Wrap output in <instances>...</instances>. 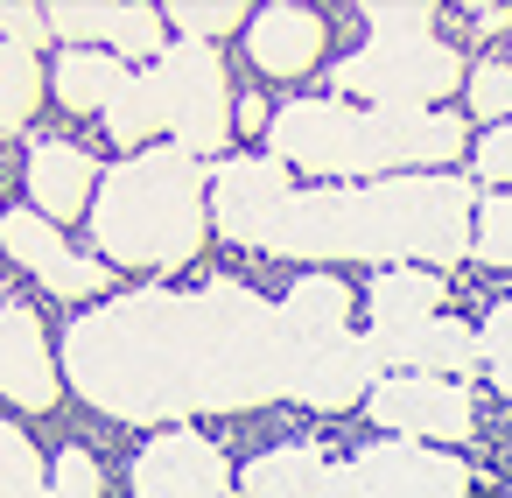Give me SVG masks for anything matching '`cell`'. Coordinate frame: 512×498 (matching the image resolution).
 I'll list each match as a JSON object with an SVG mask.
<instances>
[{
	"instance_id": "obj_1",
	"label": "cell",
	"mask_w": 512,
	"mask_h": 498,
	"mask_svg": "<svg viewBox=\"0 0 512 498\" xmlns=\"http://www.w3.org/2000/svg\"><path fill=\"white\" fill-rule=\"evenodd\" d=\"M323 344L337 337L295 330L281 302L239 281H204L190 295L134 288L106 295L64 330V372L85 407L155 428L190 414H246L267 400H302Z\"/></svg>"
},
{
	"instance_id": "obj_2",
	"label": "cell",
	"mask_w": 512,
	"mask_h": 498,
	"mask_svg": "<svg viewBox=\"0 0 512 498\" xmlns=\"http://www.w3.org/2000/svg\"><path fill=\"white\" fill-rule=\"evenodd\" d=\"M211 232L274 260L456 267L477 246V197L449 169L295 190V176L274 155H239L211 169Z\"/></svg>"
},
{
	"instance_id": "obj_3",
	"label": "cell",
	"mask_w": 512,
	"mask_h": 498,
	"mask_svg": "<svg viewBox=\"0 0 512 498\" xmlns=\"http://www.w3.org/2000/svg\"><path fill=\"white\" fill-rule=\"evenodd\" d=\"M267 155L295 176L386 183V176H442V162L470 155L463 113H386L351 99H288L267 120Z\"/></svg>"
},
{
	"instance_id": "obj_4",
	"label": "cell",
	"mask_w": 512,
	"mask_h": 498,
	"mask_svg": "<svg viewBox=\"0 0 512 498\" xmlns=\"http://www.w3.org/2000/svg\"><path fill=\"white\" fill-rule=\"evenodd\" d=\"M85 225H92L99 260L176 274L211 239V169L176 141L141 148V155H127L99 176V197H92Z\"/></svg>"
},
{
	"instance_id": "obj_5",
	"label": "cell",
	"mask_w": 512,
	"mask_h": 498,
	"mask_svg": "<svg viewBox=\"0 0 512 498\" xmlns=\"http://www.w3.org/2000/svg\"><path fill=\"white\" fill-rule=\"evenodd\" d=\"M365 50L337 64V99H358V106H386V113H435V99L463 92L470 71L463 57L435 36V8L428 0H372L365 8Z\"/></svg>"
},
{
	"instance_id": "obj_6",
	"label": "cell",
	"mask_w": 512,
	"mask_h": 498,
	"mask_svg": "<svg viewBox=\"0 0 512 498\" xmlns=\"http://www.w3.org/2000/svg\"><path fill=\"white\" fill-rule=\"evenodd\" d=\"M148 85H155V113H162V134L176 148H190L197 162L225 155L232 148V127H239V99L225 85V57L211 43H169L155 64H141Z\"/></svg>"
},
{
	"instance_id": "obj_7",
	"label": "cell",
	"mask_w": 512,
	"mask_h": 498,
	"mask_svg": "<svg viewBox=\"0 0 512 498\" xmlns=\"http://www.w3.org/2000/svg\"><path fill=\"white\" fill-rule=\"evenodd\" d=\"M365 414H372L386 435H407V442H470V428H477L470 386L428 379V372H386V379L372 386Z\"/></svg>"
},
{
	"instance_id": "obj_8",
	"label": "cell",
	"mask_w": 512,
	"mask_h": 498,
	"mask_svg": "<svg viewBox=\"0 0 512 498\" xmlns=\"http://www.w3.org/2000/svg\"><path fill=\"white\" fill-rule=\"evenodd\" d=\"M0 253L22 260V274H36L64 302H92V295L113 288V267L92 260V253H78L43 211H0Z\"/></svg>"
},
{
	"instance_id": "obj_9",
	"label": "cell",
	"mask_w": 512,
	"mask_h": 498,
	"mask_svg": "<svg viewBox=\"0 0 512 498\" xmlns=\"http://www.w3.org/2000/svg\"><path fill=\"white\" fill-rule=\"evenodd\" d=\"M134 498H232V463L197 428H169L134 456Z\"/></svg>"
},
{
	"instance_id": "obj_10",
	"label": "cell",
	"mask_w": 512,
	"mask_h": 498,
	"mask_svg": "<svg viewBox=\"0 0 512 498\" xmlns=\"http://www.w3.org/2000/svg\"><path fill=\"white\" fill-rule=\"evenodd\" d=\"M162 8H141V0H127V8H113V0H64V8H50V36L64 50H113V57H162L169 36H162Z\"/></svg>"
},
{
	"instance_id": "obj_11",
	"label": "cell",
	"mask_w": 512,
	"mask_h": 498,
	"mask_svg": "<svg viewBox=\"0 0 512 498\" xmlns=\"http://www.w3.org/2000/svg\"><path fill=\"white\" fill-rule=\"evenodd\" d=\"M365 337H372V351H379V365H393V372H428V379H463V372H477V365H484V358H477V330H470V323H456V316H414V323H372Z\"/></svg>"
},
{
	"instance_id": "obj_12",
	"label": "cell",
	"mask_w": 512,
	"mask_h": 498,
	"mask_svg": "<svg viewBox=\"0 0 512 498\" xmlns=\"http://www.w3.org/2000/svg\"><path fill=\"white\" fill-rule=\"evenodd\" d=\"M372 498H470V463L435 442H372L351 456Z\"/></svg>"
},
{
	"instance_id": "obj_13",
	"label": "cell",
	"mask_w": 512,
	"mask_h": 498,
	"mask_svg": "<svg viewBox=\"0 0 512 498\" xmlns=\"http://www.w3.org/2000/svg\"><path fill=\"white\" fill-rule=\"evenodd\" d=\"M0 400H15L22 414H50L64 400L57 358L43 344V323L29 302H0Z\"/></svg>"
},
{
	"instance_id": "obj_14",
	"label": "cell",
	"mask_w": 512,
	"mask_h": 498,
	"mask_svg": "<svg viewBox=\"0 0 512 498\" xmlns=\"http://www.w3.org/2000/svg\"><path fill=\"white\" fill-rule=\"evenodd\" d=\"M92 197H99V162L78 148V141H36L29 148V204L64 225V218H92Z\"/></svg>"
},
{
	"instance_id": "obj_15",
	"label": "cell",
	"mask_w": 512,
	"mask_h": 498,
	"mask_svg": "<svg viewBox=\"0 0 512 498\" xmlns=\"http://www.w3.org/2000/svg\"><path fill=\"white\" fill-rule=\"evenodd\" d=\"M246 57L267 78H302L323 57V15L316 8H295V0H274V8H260L246 22Z\"/></svg>"
},
{
	"instance_id": "obj_16",
	"label": "cell",
	"mask_w": 512,
	"mask_h": 498,
	"mask_svg": "<svg viewBox=\"0 0 512 498\" xmlns=\"http://www.w3.org/2000/svg\"><path fill=\"white\" fill-rule=\"evenodd\" d=\"M127 78H134V64L113 57V50H64L57 71H50V92H57L71 113H106V106L127 92Z\"/></svg>"
},
{
	"instance_id": "obj_17",
	"label": "cell",
	"mask_w": 512,
	"mask_h": 498,
	"mask_svg": "<svg viewBox=\"0 0 512 498\" xmlns=\"http://www.w3.org/2000/svg\"><path fill=\"white\" fill-rule=\"evenodd\" d=\"M323 470H330V456L316 442H281V449H260L239 484H246V498H316Z\"/></svg>"
},
{
	"instance_id": "obj_18",
	"label": "cell",
	"mask_w": 512,
	"mask_h": 498,
	"mask_svg": "<svg viewBox=\"0 0 512 498\" xmlns=\"http://www.w3.org/2000/svg\"><path fill=\"white\" fill-rule=\"evenodd\" d=\"M365 316H372V323L442 316V274H421V267H379V274L365 281Z\"/></svg>"
},
{
	"instance_id": "obj_19",
	"label": "cell",
	"mask_w": 512,
	"mask_h": 498,
	"mask_svg": "<svg viewBox=\"0 0 512 498\" xmlns=\"http://www.w3.org/2000/svg\"><path fill=\"white\" fill-rule=\"evenodd\" d=\"M281 309L309 337H344L351 330V288L337 274H295V288L281 295Z\"/></svg>"
},
{
	"instance_id": "obj_20",
	"label": "cell",
	"mask_w": 512,
	"mask_h": 498,
	"mask_svg": "<svg viewBox=\"0 0 512 498\" xmlns=\"http://www.w3.org/2000/svg\"><path fill=\"white\" fill-rule=\"evenodd\" d=\"M36 106H43V64H36V50L0 43V134H22Z\"/></svg>"
},
{
	"instance_id": "obj_21",
	"label": "cell",
	"mask_w": 512,
	"mask_h": 498,
	"mask_svg": "<svg viewBox=\"0 0 512 498\" xmlns=\"http://www.w3.org/2000/svg\"><path fill=\"white\" fill-rule=\"evenodd\" d=\"M0 498H50V470L8 414H0Z\"/></svg>"
},
{
	"instance_id": "obj_22",
	"label": "cell",
	"mask_w": 512,
	"mask_h": 498,
	"mask_svg": "<svg viewBox=\"0 0 512 498\" xmlns=\"http://www.w3.org/2000/svg\"><path fill=\"white\" fill-rule=\"evenodd\" d=\"M169 29H183V43H211V36H232L246 29L253 15L239 8V0H176V8H162Z\"/></svg>"
},
{
	"instance_id": "obj_23",
	"label": "cell",
	"mask_w": 512,
	"mask_h": 498,
	"mask_svg": "<svg viewBox=\"0 0 512 498\" xmlns=\"http://www.w3.org/2000/svg\"><path fill=\"white\" fill-rule=\"evenodd\" d=\"M470 253L491 260V267H512V190L477 197V246Z\"/></svg>"
},
{
	"instance_id": "obj_24",
	"label": "cell",
	"mask_w": 512,
	"mask_h": 498,
	"mask_svg": "<svg viewBox=\"0 0 512 498\" xmlns=\"http://www.w3.org/2000/svg\"><path fill=\"white\" fill-rule=\"evenodd\" d=\"M477 358H484L491 386L512 400V302H498V309L477 323Z\"/></svg>"
},
{
	"instance_id": "obj_25",
	"label": "cell",
	"mask_w": 512,
	"mask_h": 498,
	"mask_svg": "<svg viewBox=\"0 0 512 498\" xmlns=\"http://www.w3.org/2000/svg\"><path fill=\"white\" fill-rule=\"evenodd\" d=\"M50 498H106V477H99V456L92 449H64L57 463H50Z\"/></svg>"
},
{
	"instance_id": "obj_26",
	"label": "cell",
	"mask_w": 512,
	"mask_h": 498,
	"mask_svg": "<svg viewBox=\"0 0 512 498\" xmlns=\"http://www.w3.org/2000/svg\"><path fill=\"white\" fill-rule=\"evenodd\" d=\"M470 176H484V183H512V120H505V127H484V141L470 148Z\"/></svg>"
},
{
	"instance_id": "obj_27",
	"label": "cell",
	"mask_w": 512,
	"mask_h": 498,
	"mask_svg": "<svg viewBox=\"0 0 512 498\" xmlns=\"http://www.w3.org/2000/svg\"><path fill=\"white\" fill-rule=\"evenodd\" d=\"M0 43L43 50L50 43V8H0Z\"/></svg>"
},
{
	"instance_id": "obj_28",
	"label": "cell",
	"mask_w": 512,
	"mask_h": 498,
	"mask_svg": "<svg viewBox=\"0 0 512 498\" xmlns=\"http://www.w3.org/2000/svg\"><path fill=\"white\" fill-rule=\"evenodd\" d=\"M316 498H372V484H365V470H358V463H330Z\"/></svg>"
},
{
	"instance_id": "obj_29",
	"label": "cell",
	"mask_w": 512,
	"mask_h": 498,
	"mask_svg": "<svg viewBox=\"0 0 512 498\" xmlns=\"http://www.w3.org/2000/svg\"><path fill=\"white\" fill-rule=\"evenodd\" d=\"M470 29H484V36H498V29H512V15H505V8H470Z\"/></svg>"
},
{
	"instance_id": "obj_30",
	"label": "cell",
	"mask_w": 512,
	"mask_h": 498,
	"mask_svg": "<svg viewBox=\"0 0 512 498\" xmlns=\"http://www.w3.org/2000/svg\"><path fill=\"white\" fill-rule=\"evenodd\" d=\"M267 120H274V113H260V99H239V127H246V134L267 127Z\"/></svg>"
}]
</instances>
